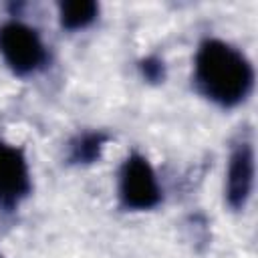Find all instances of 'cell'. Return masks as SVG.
<instances>
[{"label":"cell","instance_id":"obj_1","mask_svg":"<svg viewBox=\"0 0 258 258\" xmlns=\"http://www.w3.org/2000/svg\"><path fill=\"white\" fill-rule=\"evenodd\" d=\"M196 79L210 99L232 107L248 97L254 83V71L240 50L212 38L198 50Z\"/></svg>","mask_w":258,"mask_h":258},{"label":"cell","instance_id":"obj_2","mask_svg":"<svg viewBox=\"0 0 258 258\" xmlns=\"http://www.w3.org/2000/svg\"><path fill=\"white\" fill-rule=\"evenodd\" d=\"M0 52L18 75L36 71L44 60V46L36 30L20 22H8L0 28Z\"/></svg>","mask_w":258,"mask_h":258},{"label":"cell","instance_id":"obj_3","mask_svg":"<svg viewBox=\"0 0 258 258\" xmlns=\"http://www.w3.org/2000/svg\"><path fill=\"white\" fill-rule=\"evenodd\" d=\"M119 194H121L123 204L133 210H147L159 202L161 198L159 183L145 157L131 155L125 161L121 169Z\"/></svg>","mask_w":258,"mask_h":258},{"label":"cell","instance_id":"obj_4","mask_svg":"<svg viewBox=\"0 0 258 258\" xmlns=\"http://www.w3.org/2000/svg\"><path fill=\"white\" fill-rule=\"evenodd\" d=\"M254 183V151L248 141H242L232 151L226 177V198L232 208H242L250 198Z\"/></svg>","mask_w":258,"mask_h":258},{"label":"cell","instance_id":"obj_5","mask_svg":"<svg viewBox=\"0 0 258 258\" xmlns=\"http://www.w3.org/2000/svg\"><path fill=\"white\" fill-rule=\"evenodd\" d=\"M30 187L28 165L20 149L0 141V204H12Z\"/></svg>","mask_w":258,"mask_h":258},{"label":"cell","instance_id":"obj_6","mask_svg":"<svg viewBox=\"0 0 258 258\" xmlns=\"http://www.w3.org/2000/svg\"><path fill=\"white\" fill-rule=\"evenodd\" d=\"M97 16V4L89 0H77V2H62L60 4V22L64 28L77 30L91 24Z\"/></svg>","mask_w":258,"mask_h":258},{"label":"cell","instance_id":"obj_7","mask_svg":"<svg viewBox=\"0 0 258 258\" xmlns=\"http://www.w3.org/2000/svg\"><path fill=\"white\" fill-rule=\"evenodd\" d=\"M101 147H103L101 135H87L75 145V159L77 161H93L99 155Z\"/></svg>","mask_w":258,"mask_h":258}]
</instances>
